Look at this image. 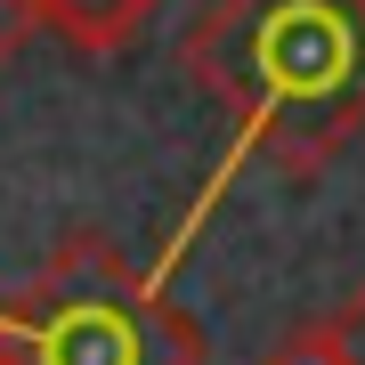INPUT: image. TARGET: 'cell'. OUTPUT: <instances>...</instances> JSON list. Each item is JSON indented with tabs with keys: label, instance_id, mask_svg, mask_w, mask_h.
I'll return each instance as SVG.
<instances>
[{
	"label": "cell",
	"instance_id": "cell-6",
	"mask_svg": "<svg viewBox=\"0 0 365 365\" xmlns=\"http://www.w3.org/2000/svg\"><path fill=\"white\" fill-rule=\"evenodd\" d=\"M41 33V16H33V0H0V66H9L16 49Z\"/></svg>",
	"mask_w": 365,
	"mask_h": 365
},
{
	"label": "cell",
	"instance_id": "cell-2",
	"mask_svg": "<svg viewBox=\"0 0 365 365\" xmlns=\"http://www.w3.org/2000/svg\"><path fill=\"white\" fill-rule=\"evenodd\" d=\"M0 349L16 365H203V333L106 235H66L25 292L0 300Z\"/></svg>",
	"mask_w": 365,
	"mask_h": 365
},
{
	"label": "cell",
	"instance_id": "cell-3",
	"mask_svg": "<svg viewBox=\"0 0 365 365\" xmlns=\"http://www.w3.org/2000/svg\"><path fill=\"white\" fill-rule=\"evenodd\" d=\"M155 9H163V0H33L41 33H57V41L81 49V57H114Z\"/></svg>",
	"mask_w": 365,
	"mask_h": 365
},
{
	"label": "cell",
	"instance_id": "cell-7",
	"mask_svg": "<svg viewBox=\"0 0 365 365\" xmlns=\"http://www.w3.org/2000/svg\"><path fill=\"white\" fill-rule=\"evenodd\" d=\"M0 365H16V357H9V349H0Z\"/></svg>",
	"mask_w": 365,
	"mask_h": 365
},
{
	"label": "cell",
	"instance_id": "cell-4",
	"mask_svg": "<svg viewBox=\"0 0 365 365\" xmlns=\"http://www.w3.org/2000/svg\"><path fill=\"white\" fill-rule=\"evenodd\" d=\"M317 325H325V341H333V357H341V365H365V284L341 300L333 317H317Z\"/></svg>",
	"mask_w": 365,
	"mask_h": 365
},
{
	"label": "cell",
	"instance_id": "cell-5",
	"mask_svg": "<svg viewBox=\"0 0 365 365\" xmlns=\"http://www.w3.org/2000/svg\"><path fill=\"white\" fill-rule=\"evenodd\" d=\"M260 365H341V357H333V341H325V325H300L292 341H276V349H268Z\"/></svg>",
	"mask_w": 365,
	"mask_h": 365
},
{
	"label": "cell",
	"instance_id": "cell-1",
	"mask_svg": "<svg viewBox=\"0 0 365 365\" xmlns=\"http://www.w3.org/2000/svg\"><path fill=\"white\" fill-rule=\"evenodd\" d=\"M179 57L195 90L227 114V146L195 211L163 244L155 276L179 268L195 227L227 203V187L252 163L309 179L365 130V0H211L187 25Z\"/></svg>",
	"mask_w": 365,
	"mask_h": 365
}]
</instances>
